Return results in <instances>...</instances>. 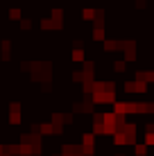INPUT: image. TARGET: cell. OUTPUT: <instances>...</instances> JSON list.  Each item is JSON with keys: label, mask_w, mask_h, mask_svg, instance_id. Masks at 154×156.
<instances>
[{"label": "cell", "mask_w": 154, "mask_h": 156, "mask_svg": "<svg viewBox=\"0 0 154 156\" xmlns=\"http://www.w3.org/2000/svg\"><path fill=\"white\" fill-rule=\"evenodd\" d=\"M73 59H75V61H82V59H84V52H82V50H75V52H73Z\"/></svg>", "instance_id": "1"}]
</instances>
